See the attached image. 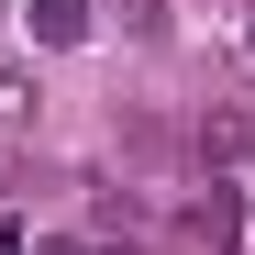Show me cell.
<instances>
[{
  "label": "cell",
  "instance_id": "obj_1",
  "mask_svg": "<svg viewBox=\"0 0 255 255\" xmlns=\"http://www.w3.org/2000/svg\"><path fill=\"white\" fill-rule=\"evenodd\" d=\"M33 33H45V45H78V33H89V0H33Z\"/></svg>",
  "mask_w": 255,
  "mask_h": 255
},
{
  "label": "cell",
  "instance_id": "obj_2",
  "mask_svg": "<svg viewBox=\"0 0 255 255\" xmlns=\"http://www.w3.org/2000/svg\"><path fill=\"white\" fill-rule=\"evenodd\" d=\"M189 233H200V244H233V189H211V200H189Z\"/></svg>",
  "mask_w": 255,
  "mask_h": 255
},
{
  "label": "cell",
  "instance_id": "obj_3",
  "mask_svg": "<svg viewBox=\"0 0 255 255\" xmlns=\"http://www.w3.org/2000/svg\"><path fill=\"white\" fill-rule=\"evenodd\" d=\"M244 144H255V133H244L233 111H211V122H200V155H244Z\"/></svg>",
  "mask_w": 255,
  "mask_h": 255
},
{
  "label": "cell",
  "instance_id": "obj_4",
  "mask_svg": "<svg viewBox=\"0 0 255 255\" xmlns=\"http://www.w3.org/2000/svg\"><path fill=\"white\" fill-rule=\"evenodd\" d=\"M22 100H33V89H22L11 67H0V122H22Z\"/></svg>",
  "mask_w": 255,
  "mask_h": 255
},
{
  "label": "cell",
  "instance_id": "obj_5",
  "mask_svg": "<svg viewBox=\"0 0 255 255\" xmlns=\"http://www.w3.org/2000/svg\"><path fill=\"white\" fill-rule=\"evenodd\" d=\"M33 255H89V244H33Z\"/></svg>",
  "mask_w": 255,
  "mask_h": 255
},
{
  "label": "cell",
  "instance_id": "obj_6",
  "mask_svg": "<svg viewBox=\"0 0 255 255\" xmlns=\"http://www.w3.org/2000/svg\"><path fill=\"white\" fill-rule=\"evenodd\" d=\"M244 45H255V33H244Z\"/></svg>",
  "mask_w": 255,
  "mask_h": 255
}]
</instances>
